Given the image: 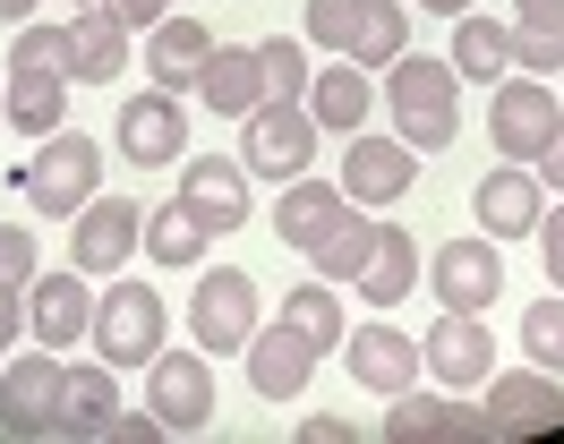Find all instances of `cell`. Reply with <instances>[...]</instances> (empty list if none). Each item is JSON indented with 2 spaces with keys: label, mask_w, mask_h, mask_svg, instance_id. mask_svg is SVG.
<instances>
[{
  "label": "cell",
  "mask_w": 564,
  "mask_h": 444,
  "mask_svg": "<svg viewBox=\"0 0 564 444\" xmlns=\"http://www.w3.org/2000/svg\"><path fill=\"white\" fill-rule=\"evenodd\" d=\"M462 77L454 61H427V52H402V61L386 68V111H393V137L411 145V154H445L462 137Z\"/></svg>",
  "instance_id": "cell-1"
},
{
  "label": "cell",
  "mask_w": 564,
  "mask_h": 444,
  "mask_svg": "<svg viewBox=\"0 0 564 444\" xmlns=\"http://www.w3.org/2000/svg\"><path fill=\"white\" fill-rule=\"evenodd\" d=\"M18 180H26V205H35L43 223H77V205L104 197V145L86 129H52L43 154L18 171Z\"/></svg>",
  "instance_id": "cell-2"
},
{
  "label": "cell",
  "mask_w": 564,
  "mask_h": 444,
  "mask_svg": "<svg viewBox=\"0 0 564 444\" xmlns=\"http://www.w3.org/2000/svg\"><path fill=\"white\" fill-rule=\"evenodd\" d=\"M265 316H257V282H248L240 266H206L197 273V300H188V334H197V350L206 359H231V350H248V334H257Z\"/></svg>",
  "instance_id": "cell-3"
},
{
  "label": "cell",
  "mask_w": 564,
  "mask_h": 444,
  "mask_svg": "<svg viewBox=\"0 0 564 444\" xmlns=\"http://www.w3.org/2000/svg\"><path fill=\"white\" fill-rule=\"evenodd\" d=\"M240 163L248 171H265V180H300V171L317 163V111H308V102H257V111H248V137H240Z\"/></svg>",
  "instance_id": "cell-4"
},
{
  "label": "cell",
  "mask_w": 564,
  "mask_h": 444,
  "mask_svg": "<svg viewBox=\"0 0 564 444\" xmlns=\"http://www.w3.org/2000/svg\"><path fill=\"white\" fill-rule=\"evenodd\" d=\"M547 137H556V95H547V77H496V86H488V145H496V163H539Z\"/></svg>",
  "instance_id": "cell-5"
},
{
  "label": "cell",
  "mask_w": 564,
  "mask_h": 444,
  "mask_svg": "<svg viewBox=\"0 0 564 444\" xmlns=\"http://www.w3.org/2000/svg\"><path fill=\"white\" fill-rule=\"evenodd\" d=\"M61 393H69V368L52 350H9L0 359V427L9 436H52L61 427Z\"/></svg>",
  "instance_id": "cell-6"
},
{
  "label": "cell",
  "mask_w": 564,
  "mask_h": 444,
  "mask_svg": "<svg viewBox=\"0 0 564 444\" xmlns=\"http://www.w3.org/2000/svg\"><path fill=\"white\" fill-rule=\"evenodd\" d=\"M154 350H163V300H154L145 282H111L104 300H95V359L145 368Z\"/></svg>",
  "instance_id": "cell-7"
},
{
  "label": "cell",
  "mask_w": 564,
  "mask_h": 444,
  "mask_svg": "<svg viewBox=\"0 0 564 444\" xmlns=\"http://www.w3.org/2000/svg\"><path fill=\"white\" fill-rule=\"evenodd\" d=\"M420 359H427V376H436V385H454V393L488 385V376H496V334H488V316H479V307H445V316L420 334Z\"/></svg>",
  "instance_id": "cell-8"
},
{
  "label": "cell",
  "mask_w": 564,
  "mask_h": 444,
  "mask_svg": "<svg viewBox=\"0 0 564 444\" xmlns=\"http://www.w3.org/2000/svg\"><path fill=\"white\" fill-rule=\"evenodd\" d=\"M479 436H496L479 402H445V393H420V385L386 393V444H479Z\"/></svg>",
  "instance_id": "cell-9"
},
{
  "label": "cell",
  "mask_w": 564,
  "mask_h": 444,
  "mask_svg": "<svg viewBox=\"0 0 564 444\" xmlns=\"http://www.w3.org/2000/svg\"><path fill=\"white\" fill-rule=\"evenodd\" d=\"M145 410H154L163 427H214L206 350H154V359H145Z\"/></svg>",
  "instance_id": "cell-10"
},
{
  "label": "cell",
  "mask_w": 564,
  "mask_h": 444,
  "mask_svg": "<svg viewBox=\"0 0 564 444\" xmlns=\"http://www.w3.org/2000/svg\"><path fill=\"white\" fill-rule=\"evenodd\" d=\"M427 282H436V307H496L505 300V248L488 231L479 239H445L427 257Z\"/></svg>",
  "instance_id": "cell-11"
},
{
  "label": "cell",
  "mask_w": 564,
  "mask_h": 444,
  "mask_svg": "<svg viewBox=\"0 0 564 444\" xmlns=\"http://www.w3.org/2000/svg\"><path fill=\"white\" fill-rule=\"evenodd\" d=\"M120 154L138 171H163V163H180L188 154V102L180 95H163V86H145L138 102H120Z\"/></svg>",
  "instance_id": "cell-12"
},
{
  "label": "cell",
  "mask_w": 564,
  "mask_h": 444,
  "mask_svg": "<svg viewBox=\"0 0 564 444\" xmlns=\"http://www.w3.org/2000/svg\"><path fill=\"white\" fill-rule=\"evenodd\" d=\"M138 239H145V214H138L129 197H86V205H77L69 266H77V273H120Z\"/></svg>",
  "instance_id": "cell-13"
},
{
  "label": "cell",
  "mask_w": 564,
  "mask_h": 444,
  "mask_svg": "<svg viewBox=\"0 0 564 444\" xmlns=\"http://www.w3.org/2000/svg\"><path fill=\"white\" fill-rule=\"evenodd\" d=\"M470 214H479L488 239H530L539 214H547V180H539L530 163H505V171H488V180L470 188Z\"/></svg>",
  "instance_id": "cell-14"
},
{
  "label": "cell",
  "mask_w": 564,
  "mask_h": 444,
  "mask_svg": "<svg viewBox=\"0 0 564 444\" xmlns=\"http://www.w3.org/2000/svg\"><path fill=\"white\" fill-rule=\"evenodd\" d=\"M411 180H420V154L402 137H351L343 145V197L351 205H393L411 197Z\"/></svg>",
  "instance_id": "cell-15"
},
{
  "label": "cell",
  "mask_w": 564,
  "mask_h": 444,
  "mask_svg": "<svg viewBox=\"0 0 564 444\" xmlns=\"http://www.w3.org/2000/svg\"><path fill=\"white\" fill-rule=\"evenodd\" d=\"M26 325H35L43 350H77V334H95V291L86 273H35L26 282Z\"/></svg>",
  "instance_id": "cell-16"
},
{
  "label": "cell",
  "mask_w": 564,
  "mask_h": 444,
  "mask_svg": "<svg viewBox=\"0 0 564 444\" xmlns=\"http://www.w3.org/2000/svg\"><path fill=\"white\" fill-rule=\"evenodd\" d=\"M180 205H188L214 239L240 231V223H248V163H240V154H197V163L180 171Z\"/></svg>",
  "instance_id": "cell-17"
},
{
  "label": "cell",
  "mask_w": 564,
  "mask_h": 444,
  "mask_svg": "<svg viewBox=\"0 0 564 444\" xmlns=\"http://www.w3.org/2000/svg\"><path fill=\"white\" fill-rule=\"evenodd\" d=\"M248 385H257V393H265V402H291V393H308V376H317V350H308V334H300V325H257V334H248Z\"/></svg>",
  "instance_id": "cell-18"
},
{
  "label": "cell",
  "mask_w": 564,
  "mask_h": 444,
  "mask_svg": "<svg viewBox=\"0 0 564 444\" xmlns=\"http://www.w3.org/2000/svg\"><path fill=\"white\" fill-rule=\"evenodd\" d=\"M351 214V197H343V180H317V171H300V180H282L274 197V239L282 248H317L334 223Z\"/></svg>",
  "instance_id": "cell-19"
},
{
  "label": "cell",
  "mask_w": 564,
  "mask_h": 444,
  "mask_svg": "<svg viewBox=\"0 0 564 444\" xmlns=\"http://www.w3.org/2000/svg\"><path fill=\"white\" fill-rule=\"evenodd\" d=\"M488 427L496 436H530V427H556L564 419V385L547 368H530V376H488Z\"/></svg>",
  "instance_id": "cell-20"
},
{
  "label": "cell",
  "mask_w": 564,
  "mask_h": 444,
  "mask_svg": "<svg viewBox=\"0 0 564 444\" xmlns=\"http://www.w3.org/2000/svg\"><path fill=\"white\" fill-rule=\"evenodd\" d=\"M343 359H351V376L368 385V393H402V385H420V342L393 334V325H351L343 334Z\"/></svg>",
  "instance_id": "cell-21"
},
{
  "label": "cell",
  "mask_w": 564,
  "mask_h": 444,
  "mask_svg": "<svg viewBox=\"0 0 564 444\" xmlns=\"http://www.w3.org/2000/svg\"><path fill=\"white\" fill-rule=\"evenodd\" d=\"M206 61H214V26H197V18H163L145 34V77L163 95H197V68Z\"/></svg>",
  "instance_id": "cell-22"
},
{
  "label": "cell",
  "mask_w": 564,
  "mask_h": 444,
  "mask_svg": "<svg viewBox=\"0 0 564 444\" xmlns=\"http://www.w3.org/2000/svg\"><path fill=\"white\" fill-rule=\"evenodd\" d=\"M69 95H77L69 68H9V102H0V120H9L18 137H52L61 120H69Z\"/></svg>",
  "instance_id": "cell-23"
},
{
  "label": "cell",
  "mask_w": 564,
  "mask_h": 444,
  "mask_svg": "<svg viewBox=\"0 0 564 444\" xmlns=\"http://www.w3.org/2000/svg\"><path fill=\"white\" fill-rule=\"evenodd\" d=\"M197 102H214L223 120H248L257 102H265V68L248 43H214V61L197 68Z\"/></svg>",
  "instance_id": "cell-24"
},
{
  "label": "cell",
  "mask_w": 564,
  "mask_h": 444,
  "mask_svg": "<svg viewBox=\"0 0 564 444\" xmlns=\"http://www.w3.org/2000/svg\"><path fill=\"white\" fill-rule=\"evenodd\" d=\"M308 111H317V129L359 137V120L377 111V68H359V61L317 68V77H308Z\"/></svg>",
  "instance_id": "cell-25"
},
{
  "label": "cell",
  "mask_w": 564,
  "mask_h": 444,
  "mask_svg": "<svg viewBox=\"0 0 564 444\" xmlns=\"http://www.w3.org/2000/svg\"><path fill=\"white\" fill-rule=\"evenodd\" d=\"M129 68V26L111 9H77L69 18V77L77 86H111Z\"/></svg>",
  "instance_id": "cell-26"
},
{
  "label": "cell",
  "mask_w": 564,
  "mask_h": 444,
  "mask_svg": "<svg viewBox=\"0 0 564 444\" xmlns=\"http://www.w3.org/2000/svg\"><path fill=\"white\" fill-rule=\"evenodd\" d=\"M411 282H420V239L402 231V223H377V248H368V266H359V300L368 307H402Z\"/></svg>",
  "instance_id": "cell-27"
},
{
  "label": "cell",
  "mask_w": 564,
  "mask_h": 444,
  "mask_svg": "<svg viewBox=\"0 0 564 444\" xmlns=\"http://www.w3.org/2000/svg\"><path fill=\"white\" fill-rule=\"evenodd\" d=\"M111 419H120V376H111V359H95V368H69V393H61V427L52 436H111Z\"/></svg>",
  "instance_id": "cell-28"
},
{
  "label": "cell",
  "mask_w": 564,
  "mask_h": 444,
  "mask_svg": "<svg viewBox=\"0 0 564 444\" xmlns=\"http://www.w3.org/2000/svg\"><path fill=\"white\" fill-rule=\"evenodd\" d=\"M505 68H513V26H496V18H479V9H462V18H454V77L496 86Z\"/></svg>",
  "instance_id": "cell-29"
},
{
  "label": "cell",
  "mask_w": 564,
  "mask_h": 444,
  "mask_svg": "<svg viewBox=\"0 0 564 444\" xmlns=\"http://www.w3.org/2000/svg\"><path fill=\"white\" fill-rule=\"evenodd\" d=\"M282 325H300V334H308V350H343V334H351V316H343V300H334V282H300V291H291V300H282Z\"/></svg>",
  "instance_id": "cell-30"
},
{
  "label": "cell",
  "mask_w": 564,
  "mask_h": 444,
  "mask_svg": "<svg viewBox=\"0 0 564 444\" xmlns=\"http://www.w3.org/2000/svg\"><path fill=\"white\" fill-rule=\"evenodd\" d=\"M402 52H411V9H402V0H368L343 61H359V68H393Z\"/></svg>",
  "instance_id": "cell-31"
},
{
  "label": "cell",
  "mask_w": 564,
  "mask_h": 444,
  "mask_svg": "<svg viewBox=\"0 0 564 444\" xmlns=\"http://www.w3.org/2000/svg\"><path fill=\"white\" fill-rule=\"evenodd\" d=\"M206 239L214 231L188 214V205H154V214H145V257H154V266H197Z\"/></svg>",
  "instance_id": "cell-32"
},
{
  "label": "cell",
  "mask_w": 564,
  "mask_h": 444,
  "mask_svg": "<svg viewBox=\"0 0 564 444\" xmlns=\"http://www.w3.org/2000/svg\"><path fill=\"white\" fill-rule=\"evenodd\" d=\"M368 248H377V223H359V205L334 223V231L308 248V266L325 273V282H359V266H368Z\"/></svg>",
  "instance_id": "cell-33"
},
{
  "label": "cell",
  "mask_w": 564,
  "mask_h": 444,
  "mask_svg": "<svg viewBox=\"0 0 564 444\" xmlns=\"http://www.w3.org/2000/svg\"><path fill=\"white\" fill-rule=\"evenodd\" d=\"M257 68H265V95L274 102H308V77H317V68H308V52H300L291 34L257 43Z\"/></svg>",
  "instance_id": "cell-34"
},
{
  "label": "cell",
  "mask_w": 564,
  "mask_h": 444,
  "mask_svg": "<svg viewBox=\"0 0 564 444\" xmlns=\"http://www.w3.org/2000/svg\"><path fill=\"white\" fill-rule=\"evenodd\" d=\"M522 350H530V368L564 376V291H547V300L522 316Z\"/></svg>",
  "instance_id": "cell-35"
},
{
  "label": "cell",
  "mask_w": 564,
  "mask_h": 444,
  "mask_svg": "<svg viewBox=\"0 0 564 444\" xmlns=\"http://www.w3.org/2000/svg\"><path fill=\"white\" fill-rule=\"evenodd\" d=\"M359 9L368 0H308V43H325V52H351V34H359Z\"/></svg>",
  "instance_id": "cell-36"
},
{
  "label": "cell",
  "mask_w": 564,
  "mask_h": 444,
  "mask_svg": "<svg viewBox=\"0 0 564 444\" xmlns=\"http://www.w3.org/2000/svg\"><path fill=\"white\" fill-rule=\"evenodd\" d=\"M9 68H69V26H18Z\"/></svg>",
  "instance_id": "cell-37"
},
{
  "label": "cell",
  "mask_w": 564,
  "mask_h": 444,
  "mask_svg": "<svg viewBox=\"0 0 564 444\" xmlns=\"http://www.w3.org/2000/svg\"><path fill=\"white\" fill-rule=\"evenodd\" d=\"M26 282H35V239L18 223H0V291H26Z\"/></svg>",
  "instance_id": "cell-38"
},
{
  "label": "cell",
  "mask_w": 564,
  "mask_h": 444,
  "mask_svg": "<svg viewBox=\"0 0 564 444\" xmlns=\"http://www.w3.org/2000/svg\"><path fill=\"white\" fill-rule=\"evenodd\" d=\"M513 68H522V77H556L564 43H556V34H513Z\"/></svg>",
  "instance_id": "cell-39"
},
{
  "label": "cell",
  "mask_w": 564,
  "mask_h": 444,
  "mask_svg": "<svg viewBox=\"0 0 564 444\" xmlns=\"http://www.w3.org/2000/svg\"><path fill=\"white\" fill-rule=\"evenodd\" d=\"M530 239H539V257H547V291H564V205H556V214H539V231H530Z\"/></svg>",
  "instance_id": "cell-40"
},
{
  "label": "cell",
  "mask_w": 564,
  "mask_h": 444,
  "mask_svg": "<svg viewBox=\"0 0 564 444\" xmlns=\"http://www.w3.org/2000/svg\"><path fill=\"white\" fill-rule=\"evenodd\" d=\"M104 9H111V18H120L129 34H154L163 18H172V0H104Z\"/></svg>",
  "instance_id": "cell-41"
},
{
  "label": "cell",
  "mask_w": 564,
  "mask_h": 444,
  "mask_svg": "<svg viewBox=\"0 0 564 444\" xmlns=\"http://www.w3.org/2000/svg\"><path fill=\"white\" fill-rule=\"evenodd\" d=\"M522 9V34H556L564 43V0H513Z\"/></svg>",
  "instance_id": "cell-42"
},
{
  "label": "cell",
  "mask_w": 564,
  "mask_h": 444,
  "mask_svg": "<svg viewBox=\"0 0 564 444\" xmlns=\"http://www.w3.org/2000/svg\"><path fill=\"white\" fill-rule=\"evenodd\" d=\"M530 171H539V180H547V188L564 197V111H556V137L539 145V163H530Z\"/></svg>",
  "instance_id": "cell-43"
},
{
  "label": "cell",
  "mask_w": 564,
  "mask_h": 444,
  "mask_svg": "<svg viewBox=\"0 0 564 444\" xmlns=\"http://www.w3.org/2000/svg\"><path fill=\"white\" fill-rule=\"evenodd\" d=\"M111 436H120V444H154V436H163V419H154V410H120Z\"/></svg>",
  "instance_id": "cell-44"
},
{
  "label": "cell",
  "mask_w": 564,
  "mask_h": 444,
  "mask_svg": "<svg viewBox=\"0 0 564 444\" xmlns=\"http://www.w3.org/2000/svg\"><path fill=\"white\" fill-rule=\"evenodd\" d=\"M300 444H359V436H351V419H325L317 410V419H300Z\"/></svg>",
  "instance_id": "cell-45"
},
{
  "label": "cell",
  "mask_w": 564,
  "mask_h": 444,
  "mask_svg": "<svg viewBox=\"0 0 564 444\" xmlns=\"http://www.w3.org/2000/svg\"><path fill=\"white\" fill-rule=\"evenodd\" d=\"M26 325V291H0V359H9V342Z\"/></svg>",
  "instance_id": "cell-46"
},
{
  "label": "cell",
  "mask_w": 564,
  "mask_h": 444,
  "mask_svg": "<svg viewBox=\"0 0 564 444\" xmlns=\"http://www.w3.org/2000/svg\"><path fill=\"white\" fill-rule=\"evenodd\" d=\"M35 18V0H0V26H26Z\"/></svg>",
  "instance_id": "cell-47"
},
{
  "label": "cell",
  "mask_w": 564,
  "mask_h": 444,
  "mask_svg": "<svg viewBox=\"0 0 564 444\" xmlns=\"http://www.w3.org/2000/svg\"><path fill=\"white\" fill-rule=\"evenodd\" d=\"M427 18H462V9H479V0H420Z\"/></svg>",
  "instance_id": "cell-48"
},
{
  "label": "cell",
  "mask_w": 564,
  "mask_h": 444,
  "mask_svg": "<svg viewBox=\"0 0 564 444\" xmlns=\"http://www.w3.org/2000/svg\"><path fill=\"white\" fill-rule=\"evenodd\" d=\"M69 9H104V0H69Z\"/></svg>",
  "instance_id": "cell-49"
},
{
  "label": "cell",
  "mask_w": 564,
  "mask_h": 444,
  "mask_svg": "<svg viewBox=\"0 0 564 444\" xmlns=\"http://www.w3.org/2000/svg\"><path fill=\"white\" fill-rule=\"evenodd\" d=\"M172 9H180V0H172Z\"/></svg>",
  "instance_id": "cell-50"
}]
</instances>
